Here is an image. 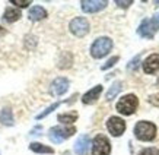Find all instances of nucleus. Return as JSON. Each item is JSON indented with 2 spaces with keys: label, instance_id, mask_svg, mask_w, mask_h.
Returning a JSON list of instances; mask_svg holds the SVG:
<instances>
[{
  "label": "nucleus",
  "instance_id": "19",
  "mask_svg": "<svg viewBox=\"0 0 159 155\" xmlns=\"http://www.w3.org/2000/svg\"><path fill=\"white\" fill-rule=\"evenodd\" d=\"M57 119L58 121H61L64 124H72V123H75L77 120V114L76 113H66V114H60Z\"/></svg>",
  "mask_w": 159,
  "mask_h": 155
},
{
  "label": "nucleus",
  "instance_id": "27",
  "mask_svg": "<svg viewBox=\"0 0 159 155\" xmlns=\"http://www.w3.org/2000/svg\"><path fill=\"white\" fill-rule=\"evenodd\" d=\"M155 19H156V22L159 24V15H156V16H155Z\"/></svg>",
  "mask_w": 159,
  "mask_h": 155
},
{
  "label": "nucleus",
  "instance_id": "11",
  "mask_svg": "<svg viewBox=\"0 0 159 155\" xmlns=\"http://www.w3.org/2000/svg\"><path fill=\"white\" fill-rule=\"evenodd\" d=\"M143 70L148 75H153L159 70V54H150L143 62Z\"/></svg>",
  "mask_w": 159,
  "mask_h": 155
},
{
  "label": "nucleus",
  "instance_id": "4",
  "mask_svg": "<svg viewBox=\"0 0 159 155\" xmlns=\"http://www.w3.org/2000/svg\"><path fill=\"white\" fill-rule=\"evenodd\" d=\"M76 133V129L72 126H54L50 129L48 132V136L50 139L54 142V143H61L64 139H67V138H70L72 135H75Z\"/></svg>",
  "mask_w": 159,
  "mask_h": 155
},
{
  "label": "nucleus",
  "instance_id": "6",
  "mask_svg": "<svg viewBox=\"0 0 159 155\" xmlns=\"http://www.w3.org/2000/svg\"><path fill=\"white\" fill-rule=\"evenodd\" d=\"M159 29V24L156 22L155 18L152 19H145L142 24H140L139 29H137V32H139L140 37H143V38H153L155 34L158 32Z\"/></svg>",
  "mask_w": 159,
  "mask_h": 155
},
{
  "label": "nucleus",
  "instance_id": "7",
  "mask_svg": "<svg viewBox=\"0 0 159 155\" xmlns=\"http://www.w3.org/2000/svg\"><path fill=\"white\" fill-rule=\"evenodd\" d=\"M69 28H70V32L73 35H76V37H85L89 32V22L85 18H75V19H72Z\"/></svg>",
  "mask_w": 159,
  "mask_h": 155
},
{
  "label": "nucleus",
  "instance_id": "18",
  "mask_svg": "<svg viewBox=\"0 0 159 155\" xmlns=\"http://www.w3.org/2000/svg\"><path fill=\"white\" fill-rule=\"evenodd\" d=\"M29 149L37 152V154H53L54 149L53 148H50L47 145H43V143H39V142H32L31 145H29Z\"/></svg>",
  "mask_w": 159,
  "mask_h": 155
},
{
  "label": "nucleus",
  "instance_id": "3",
  "mask_svg": "<svg viewBox=\"0 0 159 155\" xmlns=\"http://www.w3.org/2000/svg\"><path fill=\"white\" fill-rule=\"evenodd\" d=\"M139 106V100L134 94H129L117 102V111L124 114V116H131L133 113H136Z\"/></svg>",
  "mask_w": 159,
  "mask_h": 155
},
{
  "label": "nucleus",
  "instance_id": "5",
  "mask_svg": "<svg viewBox=\"0 0 159 155\" xmlns=\"http://www.w3.org/2000/svg\"><path fill=\"white\" fill-rule=\"evenodd\" d=\"M111 145L108 138L104 135L95 136V139L92 142V154L93 155H110Z\"/></svg>",
  "mask_w": 159,
  "mask_h": 155
},
{
  "label": "nucleus",
  "instance_id": "10",
  "mask_svg": "<svg viewBox=\"0 0 159 155\" xmlns=\"http://www.w3.org/2000/svg\"><path fill=\"white\" fill-rule=\"evenodd\" d=\"M67 89H69V81L66 78H57V79H54L51 87H50V92H51V95H54V97L63 95Z\"/></svg>",
  "mask_w": 159,
  "mask_h": 155
},
{
  "label": "nucleus",
  "instance_id": "2",
  "mask_svg": "<svg viewBox=\"0 0 159 155\" xmlns=\"http://www.w3.org/2000/svg\"><path fill=\"white\" fill-rule=\"evenodd\" d=\"M134 136L139 141H153L156 136V126L150 121H139L134 127Z\"/></svg>",
  "mask_w": 159,
  "mask_h": 155
},
{
  "label": "nucleus",
  "instance_id": "1",
  "mask_svg": "<svg viewBox=\"0 0 159 155\" xmlns=\"http://www.w3.org/2000/svg\"><path fill=\"white\" fill-rule=\"evenodd\" d=\"M112 49V40L108 37H99L91 45V56L93 59H102Z\"/></svg>",
  "mask_w": 159,
  "mask_h": 155
},
{
  "label": "nucleus",
  "instance_id": "22",
  "mask_svg": "<svg viewBox=\"0 0 159 155\" xmlns=\"http://www.w3.org/2000/svg\"><path fill=\"white\" fill-rule=\"evenodd\" d=\"M10 3L19 6V7H26V6L31 5V0H10Z\"/></svg>",
  "mask_w": 159,
  "mask_h": 155
},
{
  "label": "nucleus",
  "instance_id": "14",
  "mask_svg": "<svg viewBox=\"0 0 159 155\" xmlns=\"http://www.w3.org/2000/svg\"><path fill=\"white\" fill-rule=\"evenodd\" d=\"M28 18L31 21H41V19H45L47 18V10L41 7V6H34L29 9V13H28Z\"/></svg>",
  "mask_w": 159,
  "mask_h": 155
},
{
  "label": "nucleus",
  "instance_id": "12",
  "mask_svg": "<svg viewBox=\"0 0 159 155\" xmlns=\"http://www.w3.org/2000/svg\"><path fill=\"white\" fill-rule=\"evenodd\" d=\"M89 146H91V139H89V136L88 135L79 136L76 143H75V152H76L77 155H88Z\"/></svg>",
  "mask_w": 159,
  "mask_h": 155
},
{
  "label": "nucleus",
  "instance_id": "21",
  "mask_svg": "<svg viewBox=\"0 0 159 155\" xmlns=\"http://www.w3.org/2000/svg\"><path fill=\"white\" fill-rule=\"evenodd\" d=\"M139 155H159L158 148H145L139 152Z\"/></svg>",
  "mask_w": 159,
  "mask_h": 155
},
{
  "label": "nucleus",
  "instance_id": "25",
  "mask_svg": "<svg viewBox=\"0 0 159 155\" xmlns=\"http://www.w3.org/2000/svg\"><path fill=\"white\" fill-rule=\"evenodd\" d=\"M139 59H140V56H137V57L134 59V60H131L130 62V64H129V69H130V70H133V69H137V62H139Z\"/></svg>",
  "mask_w": 159,
  "mask_h": 155
},
{
  "label": "nucleus",
  "instance_id": "13",
  "mask_svg": "<svg viewBox=\"0 0 159 155\" xmlns=\"http://www.w3.org/2000/svg\"><path fill=\"white\" fill-rule=\"evenodd\" d=\"M101 92H102V87H101V85L93 87L92 89H89L86 94H83L82 102H83V104H93V102H95L98 98H99Z\"/></svg>",
  "mask_w": 159,
  "mask_h": 155
},
{
  "label": "nucleus",
  "instance_id": "28",
  "mask_svg": "<svg viewBox=\"0 0 159 155\" xmlns=\"http://www.w3.org/2000/svg\"><path fill=\"white\" fill-rule=\"evenodd\" d=\"M158 85H159V78H158Z\"/></svg>",
  "mask_w": 159,
  "mask_h": 155
},
{
  "label": "nucleus",
  "instance_id": "9",
  "mask_svg": "<svg viewBox=\"0 0 159 155\" xmlns=\"http://www.w3.org/2000/svg\"><path fill=\"white\" fill-rule=\"evenodd\" d=\"M80 5H82V10L85 13H95V12L105 9L108 2L107 0H83Z\"/></svg>",
  "mask_w": 159,
  "mask_h": 155
},
{
  "label": "nucleus",
  "instance_id": "20",
  "mask_svg": "<svg viewBox=\"0 0 159 155\" xmlns=\"http://www.w3.org/2000/svg\"><path fill=\"white\" fill-rule=\"evenodd\" d=\"M60 106V102H54L53 106H50L48 108H45V110H44L43 113H41V114H38V116H37V120H41V119H44V117L45 116H48L50 113H53L54 110H56V108H57V107Z\"/></svg>",
  "mask_w": 159,
  "mask_h": 155
},
{
  "label": "nucleus",
  "instance_id": "16",
  "mask_svg": "<svg viewBox=\"0 0 159 155\" xmlns=\"http://www.w3.org/2000/svg\"><path fill=\"white\" fill-rule=\"evenodd\" d=\"M20 10L19 9H15V7H7V9L5 10V15H3V18H5V21H7V22H16V21L20 19Z\"/></svg>",
  "mask_w": 159,
  "mask_h": 155
},
{
  "label": "nucleus",
  "instance_id": "24",
  "mask_svg": "<svg viewBox=\"0 0 159 155\" xmlns=\"http://www.w3.org/2000/svg\"><path fill=\"white\" fill-rule=\"evenodd\" d=\"M116 3H117V6L118 7H129V6L133 3V0H125V2H121V0H116Z\"/></svg>",
  "mask_w": 159,
  "mask_h": 155
},
{
  "label": "nucleus",
  "instance_id": "17",
  "mask_svg": "<svg viewBox=\"0 0 159 155\" xmlns=\"http://www.w3.org/2000/svg\"><path fill=\"white\" fill-rule=\"evenodd\" d=\"M121 88H123V82H120V81H116V82L111 85V88L108 89V92H107V101H112L114 98L118 95V92L121 91Z\"/></svg>",
  "mask_w": 159,
  "mask_h": 155
},
{
  "label": "nucleus",
  "instance_id": "8",
  "mask_svg": "<svg viewBox=\"0 0 159 155\" xmlns=\"http://www.w3.org/2000/svg\"><path fill=\"white\" fill-rule=\"evenodd\" d=\"M107 129L112 136H121L125 130V121L117 116H112L107 120Z\"/></svg>",
  "mask_w": 159,
  "mask_h": 155
},
{
  "label": "nucleus",
  "instance_id": "23",
  "mask_svg": "<svg viewBox=\"0 0 159 155\" xmlns=\"http://www.w3.org/2000/svg\"><path fill=\"white\" fill-rule=\"evenodd\" d=\"M116 62H118V56H114L112 59H110V60H108V62L102 66V70H107V69H110L111 66H114V64H116Z\"/></svg>",
  "mask_w": 159,
  "mask_h": 155
},
{
  "label": "nucleus",
  "instance_id": "26",
  "mask_svg": "<svg viewBox=\"0 0 159 155\" xmlns=\"http://www.w3.org/2000/svg\"><path fill=\"white\" fill-rule=\"evenodd\" d=\"M5 34H6V29L3 26H0V37H3Z\"/></svg>",
  "mask_w": 159,
  "mask_h": 155
},
{
  "label": "nucleus",
  "instance_id": "15",
  "mask_svg": "<svg viewBox=\"0 0 159 155\" xmlns=\"http://www.w3.org/2000/svg\"><path fill=\"white\" fill-rule=\"evenodd\" d=\"M0 123L6 126H13V114L10 108H2L0 110Z\"/></svg>",
  "mask_w": 159,
  "mask_h": 155
}]
</instances>
